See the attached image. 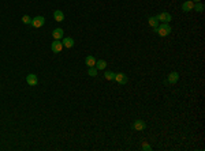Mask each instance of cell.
<instances>
[{
	"mask_svg": "<svg viewBox=\"0 0 205 151\" xmlns=\"http://www.w3.org/2000/svg\"><path fill=\"white\" fill-rule=\"evenodd\" d=\"M155 31H156L160 37H167V36H170V33H171V26H170V23H161V25H159L155 29Z\"/></svg>",
	"mask_w": 205,
	"mask_h": 151,
	"instance_id": "obj_1",
	"label": "cell"
},
{
	"mask_svg": "<svg viewBox=\"0 0 205 151\" xmlns=\"http://www.w3.org/2000/svg\"><path fill=\"white\" fill-rule=\"evenodd\" d=\"M191 1H194V3H200V0H191Z\"/></svg>",
	"mask_w": 205,
	"mask_h": 151,
	"instance_id": "obj_21",
	"label": "cell"
},
{
	"mask_svg": "<svg viewBox=\"0 0 205 151\" xmlns=\"http://www.w3.org/2000/svg\"><path fill=\"white\" fill-rule=\"evenodd\" d=\"M178 79H179V74H178V72H171V74L168 75L167 83H170V85H175L176 82H178Z\"/></svg>",
	"mask_w": 205,
	"mask_h": 151,
	"instance_id": "obj_7",
	"label": "cell"
},
{
	"mask_svg": "<svg viewBox=\"0 0 205 151\" xmlns=\"http://www.w3.org/2000/svg\"><path fill=\"white\" fill-rule=\"evenodd\" d=\"M53 18H55L56 22H63V21H64V14H63V11H60V10H56V11L53 12Z\"/></svg>",
	"mask_w": 205,
	"mask_h": 151,
	"instance_id": "obj_11",
	"label": "cell"
},
{
	"mask_svg": "<svg viewBox=\"0 0 205 151\" xmlns=\"http://www.w3.org/2000/svg\"><path fill=\"white\" fill-rule=\"evenodd\" d=\"M104 78L107 79V80H115V74L111 72V71H107V72L104 74Z\"/></svg>",
	"mask_w": 205,
	"mask_h": 151,
	"instance_id": "obj_16",
	"label": "cell"
},
{
	"mask_svg": "<svg viewBox=\"0 0 205 151\" xmlns=\"http://www.w3.org/2000/svg\"><path fill=\"white\" fill-rule=\"evenodd\" d=\"M32 21H33V19L30 18L29 15H23L22 16V22L25 23V25H32Z\"/></svg>",
	"mask_w": 205,
	"mask_h": 151,
	"instance_id": "obj_18",
	"label": "cell"
},
{
	"mask_svg": "<svg viewBox=\"0 0 205 151\" xmlns=\"http://www.w3.org/2000/svg\"><path fill=\"white\" fill-rule=\"evenodd\" d=\"M62 44H63V48L64 46H66V48H73V46H74V40H73V38L71 37H66V38H63V42H62Z\"/></svg>",
	"mask_w": 205,
	"mask_h": 151,
	"instance_id": "obj_12",
	"label": "cell"
},
{
	"mask_svg": "<svg viewBox=\"0 0 205 151\" xmlns=\"http://www.w3.org/2000/svg\"><path fill=\"white\" fill-rule=\"evenodd\" d=\"M142 150H145V151H152V146H149L148 143H142Z\"/></svg>",
	"mask_w": 205,
	"mask_h": 151,
	"instance_id": "obj_20",
	"label": "cell"
},
{
	"mask_svg": "<svg viewBox=\"0 0 205 151\" xmlns=\"http://www.w3.org/2000/svg\"><path fill=\"white\" fill-rule=\"evenodd\" d=\"M97 72H99V71H97L96 67H89V70H88V74H89L90 76H96Z\"/></svg>",
	"mask_w": 205,
	"mask_h": 151,
	"instance_id": "obj_19",
	"label": "cell"
},
{
	"mask_svg": "<svg viewBox=\"0 0 205 151\" xmlns=\"http://www.w3.org/2000/svg\"><path fill=\"white\" fill-rule=\"evenodd\" d=\"M64 31H63V29H55L52 31V37H53V40H60V38H63V36H64Z\"/></svg>",
	"mask_w": 205,
	"mask_h": 151,
	"instance_id": "obj_9",
	"label": "cell"
},
{
	"mask_svg": "<svg viewBox=\"0 0 205 151\" xmlns=\"http://www.w3.org/2000/svg\"><path fill=\"white\" fill-rule=\"evenodd\" d=\"M51 49H52L53 53H59V52H62V49H63V44H62L59 40H53L52 45H51Z\"/></svg>",
	"mask_w": 205,
	"mask_h": 151,
	"instance_id": "obj_4",
	"label": "cell"
},
{
	"mask_svg": "<svg viewBox=\"0 0 205 151\" xmlns=\"http://www.w3.org/2000/svg\"><path fill=\"white\" fill-rule=\"evenodd\" d=\"M85 64L88 66V68L89 67H94V64H96V59H94L93 56H88L85 59Z\"/></svg>",
	"mask_w": 205,
	"mask_h": 151,
	"instance_id": "obj_14",
	"label": "cell"
},
{
	"mask_svg": "<svg viewBox=\"0 0 205 151\" xmlns=\"http://www.w3.org/2000/svg\"><path fill=\"white\" fill-rule=\"evenodd\" d=\"M26 82H27V85L29 86H36L38 83V79H37V76L34 74H29L26 76Z\"/></svg>",
	"mask_w": 205,
	"mask_h": 151,
	"instance_id": "obj_6",
	"label": "cell"
},
{
	"mask_svg": "<svg viewBox=\"0 0 205 151\" xmlns=\"http://www.w3.org/2000/svg\"><path fill=\"white\" fill-rule=\"evenodd\" d=\"M94 67L97 68V71L105 70V67H107V61H105V60H96V64H94Z\"/></svg>",
	"mask_w": 205,
	"mask_h": 151,
	"instance_id": "obj_13",
	"label": "cell"
},
{
	"mask_svg": "<svg viewBox=\"0 0 205 151\" xmlns=\"http://www.w3.org/2000/svg\"><path fill=\"white\" fill-rule=\"evenodd\" d=\"M115 80L118 83H120V85H126L127 82H129V78L124 74H115Z\"/></svg>",
	"mask_w": 205,
	"mask_h": 151,
	"instance_id": "obj_5",
	"label": "cell"
},
{
	"mask_svg": "<svg viewBox=\"0 0 205 151\" xmlns=\"http://www.w3.org/2000/svg\"><path fill=\"white\" fill-rule=\"evenodd\" d=\"M156 18L159 19V22H163V23H168V22H171V19L172 16L168 12H160L159 15H156Z\"/></svg>",
	"mask_w": 205,
	"mask_h": 151,
	"instance_id": "obj_2",
	"label": "cell"
},
{
	"mask_svg": "<svg viewBox=\"0 0 205 151\" xmlns=\"http://www.w3.org/2000/svg\"><path fill=\"white\" fill-rule=\"evenodd\" d=\"M194 10H196V11L197 12H202L204 11V4H201V3H196L194 4Z\"/></svg>",
	"mask_w": 205,
	"mask_h": 151,
	"instance_id": "obj_17",
	"label": "cell"
},
{
	"mask_svg": "<svg viewBox=\"0 0 205 151\" xmlns=\"http://www.w3.org/2000/svg\"><path fill=\"white\" fill-rule=\"evenodd\" d=\"M45 23V18L44 16H36V18H33V21H32V26L33 27H36V29H38V27H41V26H44Z\"/></svg>",
	"mask_w": 205,
	"mask_h": 151,
	"instance_id": "obj_3",
	"label": "cell"
},
{
	"mask_svg": "<svg viewBox=\"0 0 205 151\" xmlns=\"http://www.w3.org/2000/svg\"><path fill=\"white\" fill-rule=\"evenodd\" d=\"M193 7H194V1H191V0H187V1H185V3L182 4V10L185 12L193 10Z\"/></svg>",
	"mask_w": 205,
	"mask_h": 151,
	"instance_id": "obj_10",
	"label": "cell"
},
{
	"mask_svg": "<svg viewBox=\"0 0 205 151\" xmlns=\"http://www.w3.org/2000/svg\"><path fill=\"white\" fill-rule=\"evenodd\" d=\"M133 127H134L135 131H144V129L146 128V124L142 120H135L134 124H133Z\"/></svg>",
	"mask_w": 205,
	"mask_h": 151,
	"instance_id": "obj_8",
	"label": "cell"
},
{
	"mask_svg": "<svg viewBox=\"0 0 205 151\" xmlns=\"http://www.w3.org/2000/svg\"><path fill=\"white\" fill-rule=\"evenodd\" d=\"M148 22H149V25L152 26L153 29H156L157 26H159V19H157L156 16H150V18L148 19Z\"/></svg>",
	"mask_w": 205,
	"mask_h": 151,
	"instance_id": "obj_15",
	"label": "cell"
}]
</instances>
